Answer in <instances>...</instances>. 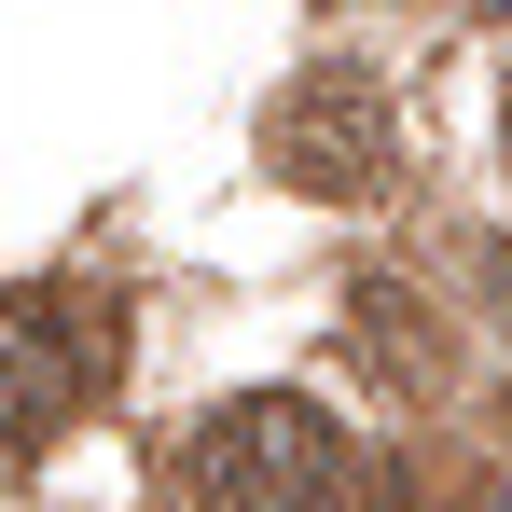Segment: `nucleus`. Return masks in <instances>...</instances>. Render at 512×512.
I'll use <instances>...</instances> for the list:
<instances>
[{
    "instance_id": "obj_2",
    "label": "nucleus",
    "mask_w": 512,
    "mask_h": 512,
    "mask_svg": "<svg viewBox=\"0 0 512 512\" xmlns=\"http://www.w3.org/2000/svg\"><path fill=\"white\" fill-rule=\"evenodd\" d=\"M263 167L291 180V194H333V208H360V194L388 180V97L360 84V70L291 84L277 111H263Z\"/></svg>"
},
{
    "instance_id": "obj_4",
    "label": "nucleus",
    "mask_w": 512,
    "mask_h": 512,
    "mask_svg": "<svg viewBox=\"0 0 512 512\" xmlns=\"http://www.w3.org/2000/svg\"><path fill=\"white\" fill-rule=\"evenodd\" d=\"M499 14H512V0H499Z\"/></svg>"
},
{
    "instance_id": "obj_3",
    "label": "nucleus",
    "mask_w": 512,
    "mask_h": 512,
    "mask_svg": "<svg viewBox=\"0 0 512 512\" xmlns=\"http://www.w3.org/2000/svg\"><path fill=\"white\" fill-rule=\"evenodd\" d=\"M0 443L14 457H42L56 429H70V402H84V333H70V305H28L14 291V319H0Z\"/></svg>"
},
{
    "instance_id": "obj_1",
    "label": "nucleus",
    "mask_w": 512,
    "mask_h": 512,
    "mask_svg": "<svg viewBox=\"0 0 512 512\" xmlns=\"http://www.w3.org/2000/svg\"><path fill=\"white\" fill-rule=\"evenodd\" d=\"M333 471H346V443L305 388H250L194 429V499L208 512H319Z\"/></svg>"
}]
</instances>
